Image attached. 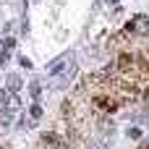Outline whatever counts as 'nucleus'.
I'll use <instances>...</instances> for the list:
<instances>
[{
  "mask_svg": "<svg viewBox=\"0 0 149 149\" xmlns=\"http://www.w3.org/2000/svg\"><path fill=\"white\" fill-rule=\"evenodd\" d=\"M21 110V102L16 94H8L5 89H0V126H10L16 120V113Z\"/></svg>",
  "mask_w": 149,
  "mask_h": 149,
  "instance_id": "nucleus-1",
  "label": "nucleus"
},
{
  "mask_svg": "<svg viewBox=\"0 0 149 149\" xmlns=\"http://www.w3.org/2000/svg\"><path fill=\"white\" fill-rule=\"evenodd\" d=\"M29 94H31V100H34V102L42 97V86H39V81H31V84H29Z\"/></svg>",
  "mask_w": 149,
  "mask_h": 149,
  "instance_id": "nucleus-5",
  "label": "nucleus"
},
{
  "mask_svg": "<svg viewBox=\"0 0 149 149\" xmlns=\"http://www.w3.org/2000/svg\"><path fill=\"white\" fill-rule=\"evenodd\" d=\"M42 120V107L34 102L31 107H29V126H34V123H39Z\"/></svg>",
  "mask_w": 149,
  "mask_h": 149,
  "instance_id": "nucleus-3",
  "label": "nucleus"
},
{
  "mask_svg": "<svg viewBox=\"0 0 149 149\" xmlns=\"http://www.w3.org/2000/svg\"><path fill=\"white\" fill-rule=\"evenodd\" d=\"M141 100H144V105L149 107V86H144V92H141Z\"/></svg>",
  "mask_w": 149,
  "mask_h": 149,
  "instance_id": "nucleus-7",
  "label": "nucleus"
},
{
  "mask_svg": "<svg viewBox=\"0 0 149 149\" xmlns=\"http://www.w3.org/2000/svg\"><path fill=\"white\" fill-rule=\"evenodd\" d=\"M139 149H149V139H141V144H139Z\"/></svg>",
  "mask_w": 149,
  "mask_h": 149,
  "instance_id": "nucleus-8",
  "label": "nucleus"
},
{
  "mask_svg": "<svg viewBox=\"0 0 149 149\" xmlns=\"http://www.w3.org/2000/svg\"><path fill=\"white\" fill-rule=\"evenodd\" d=\"M5 86H8V92H10V94H16V92H18V86H21V79H18V76H8V79H5Z\"/></svg>",
  "mask_w": 149,
  "mask_h": 149,
  "instance_id": "nucleus-4",
  "label": "nucleus"
},
{
  "mask_svg": "<svg viewBox=\"0 0 149 149\" xmlns=\"http://www.w3.org/2000/svg\"><path fill=\"white\" fill-rule=\"evenodd\" d=\"M128 139H134V141H141V128L131 126V128H128Z\"/></svg>",
  "mask_w": 149,
  "mask_h": 149,
  "instance_id": "nucleus-6",
  "label": "nucleus"
},
{
  "mask_svg": "<svg viewBox=\"0 0 149 149\" xmlns=\"http://www.w3.org/2000/svg\"><path fill=\"white\" fill-rule=\"evenodd\" d=\"M107 3H118V0H107Z\"/></svg>",
  "mask_w": 149,
  "mask_h": 149,
  "instance_id": "nucleus-9",
  "label": "nucleus"
},
{
  "mask_svg": "<svg viewBox=\"0 0 149 149\" xmlns=\"http://www.w3.org/2000/svg\"><path fill=\"white\" fill-rule=\"evenodd\" d=\"M128 37H141V39H149V16L144 13H139V16H134L128 24H126V29H123Z\"/></svg>",
  "mask_w": 149,
  "mask_h": 149,
  "instance_id": "nucleus-2",
  "label": "nucleus"
}]
</instances>
